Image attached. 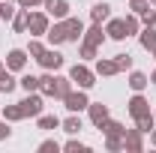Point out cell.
<instances>
[{"label": "cell", "instance_id": "cell-45", "mask_svg": "<svg viewBox=\"0 0 156 153\" xmlns=\"http://www.w3.org/2000/svg\"><path fill=\"white\" fill-rule=\"evenodd\" d=\"M150 6H156V0H150Z\"/></svg>", "mask_w": 156, "mask_h": 153}, {"label": "cell", "instance_id": "cell-25", "mask_svg": "<svg viewBox=\"0 0 156 153\" xmlns=\"http://www.w3.org/2000/svg\"><path fill=\"white\" fill-rule=\"evenodd\" d=\"M39 93L42 96H54V72L45 69V75H39Z\"/></svg>", "mask_w": 156, "mask_h": 153}, {"label": "cell", "instance_id": "cell-42", "mask_svg": "<svg viewBox=\"0 0 156 153\" xmlns=\"http://www.w3.org/2000/svg\"><path fill=\"white\" fill-rule=\"evenodd\" d=\"M150 84H156V69H153V72H150Z\"/></svg>", "mask_w": 156, "mask_h": 153}, {"label": "cell", "instance_id": "cell-40", "mask_svg": "<svg viewBox=\"0 0 156 153\" xmlns=\"http://www.w3.org/2000/svg\"><path fill=\"white\" fill-rule=\"evenodd\" d=\"M15 3H18L21 9H39L42 6V0H15Z\"/></svg>", "mask_w": 156, "mask_h": 153}, {"label": "cell", "instance_id": "cell-7", "mask_svg": "<svg viewBox=\"0 0 156 153\" xmlns=\"http://www.w3.org/2000/svg\"><path fill=\"white\" fill-rule=\"evenodd\" d=\"M42 9L51 15L54 21L66 18V15H72V6H69V0H42Z\"/></svg>", "mask_w": 156, "mask_h": 153}, {"label": "cell", "instance_id": "cell-18", "mask_svg": "<svg viewBox=\"0 0 156 153\" xmlns=\"http://www.w3.org/2000/svg\"><path fill=\"white\" fill-rule=\"evenodd\" d=\"M15 87H18V78H15V72L3 66V69H0V93H12Z\"/></svg>", "mask_w": 156, "mask_h": 153}, {"label": "cell", "instance_id": "cell-23", "mask_svg": "<svg viewBox=\"0 0 156 153\" xmlns=\"http://www.w3.org/2000/svg\"><path fill=\"white\" fill-rule=\"evenodd\" d=\"M36 126L42 129V132H54V129H60V117L57 114H39Z\"/></svg>", "mask_w": 156, "mask_h": 153}, {"label": "cell", "instance_id": "cell-9", "mask_svg": "<svg viewBox=\"0 0 156 153\" xmlns=\"http://www.w3.org/2000/svg\"><path fill=\"white\" fill-rule=\"evenodd\" d=\"M126 111L132 114V120H138V117H144V114H153V108H150V102L144 99V93H135L129 102H126Z\"/></svg>", "mask_w": 156, "mask_h": 153}, {"label": "cell", "instance_id": "cell-33", "mask_svg": "<svg viewBox=\"0 0 156 153\" xmlns=\"http://www.w3.org/2000/svg\"><path fill=\"white\" fill-rule=\"evenodd\" d=\"M15 9H18V3H12V0H0V21H12Z\"/></svg>", "mask_w": 156, "mask_h": 153}, {"label": "cell", "instance_id": "cell-29", "mask_svg": "<svg viewBox=\"0 0 156 153\" xmlns=\"http://www.w3.org/2000/svg\"><path fill=\"white\" fill-rule=\"evenodd\" d=\"M123 24H126V36H138V30H141V18H138L135 12H129V15L123 18Z\"/></svg>", "mask_w": 156, "mask_h": 153}, {"label": "cell", "instance_id": "cell-8", "mask_svg": "<svg viewBox=\"0 0 156 153\" xmlns=\"http://www.w3.org/2000/svg\"><path fill=\"white\" fill-rule=\"evenodd\" d=\"M123 150L126 153H144V132L141 129H126V135H123Z\"/></svg>", "mask_w": 156, "mask_h": 153}, {"label": "cell", "instance_id": "cell-39", "mask_svg": "<svg viewBox=\"0 0 156 153\" xmlns=\"http://www.w3.org/2000/svg\"><path fill=\"white\" fill-rule=\"evenodd\" d=\"M6 138H12V126H9V120L0 117V141H6Z\"/></svg>", "mask_w": 156, "mask_h": 153}, {"label": "cell", "instance_id": "cell-4", "mask_svg": "<svg viewBox=\"0 0 156 153\" xmlns=\"http://www.w3.org/2000/svg\"><path fill=\"white\" fill-rule=\"evenodd\" d=\"M18 105H21V111H24V120H27V117H39L42 108H45V96L39 93V90H33V93L24 96Z\"/></svg>", "mask_w": 156, "mask_h": 153}, {"label": "cell", "instance_id": "cell-6", "mask_svg": "<svg viewBox=\"0 0 156 153\" xmlns=\"http://www.w3.org/2000/svg\"><path fill=\"white\" fill-rule=\"evenodd\" d=\"M27 48H9L6 51V69H12V72H24V66H27Z\"/></svg>", "mask_w": 156, "mask_h": 153}, {"label": "cell", "instance_id": "cell-38", "mask_svg": "<svg viewBox=\"0 0 156 153\" xmlns=\"http://www.w3.org/2000/svg\"><path fill=\"white\" fill-rule=\"evenodd\" d=\"M138 18H141V27H156V9H147V12H141Z\"/></svg>", "mask_w": 156, "mask_h": 153}, {"label": "cell", "instance_id": "cell-35", "mask_svg": "<svg viewBox=\"0 0 156 153\" xmlns=\"http://www.w3.org/2000/svg\"><path fill=\"white\" fill-rule=\"evenodd\" d=\"M105 150H108V153H120V150H123V138H117V135H105Z\"/></svg>", "mask_w": 156, "mask_h": 153}, {"label": "cell", "instance_id": "cell-14", "mask_svg": "<svg viewBox=\"0 0 156 153\" xmlns=\"http://www.w3.org/2000/svg\"><path fill=\"white\" fill-rule=\"evenodd\" d=\"M84 30H87V27H84V21L81 18H75V15H66V36H69V42H81V36H84Z\"/></svg>", "mask_w": 156, "mask_h": 153}, {"label": "cell", "instance_id": "cell-3", "mask_svg": "<svg viewBox=\"0 0 156 153\" xmlns=\"http://www.w3.org/2000/svg\"><path fill=\"white\" fill-rule=\"evenodd\" d=\"M60 102H63V108H66V111H78V114H81V111H87L90 96H87V90H81V87H72V90L63 96Z\"/></svg>", "mask_w": 156, "mask_h": 153}, {"label": "cell", "instance_id": "cell-22", "mask_svg": "<svg viewBox=\"0 0 156 153\" xmlns=\"http://www.w3.org/2000/svg\"><path fill=\"white\" fill-rule=\"evenodd\" d=\"M90 18L96 21V24L108 21V18H111V6H108L105 0H102V3H93V6H90Z\"/></svg>", "mask_w": 156, "mask_h": 153}, {"label": "cell", "instance_id": "cell-36", "mask_svg": "<svg viewBox=\"0 0 156 153\" xmlns=\"http://www.w3.org/2000/svg\"><path fill=\"white\" fill-rule=\"evenodd\" d=\"M114 63L120 72H129L132 69V54H114Z\"/></svg>", "mask_w": 156, "mask_h": 153}, {"label": "cell", "instance_id": "cell-34", "mask_svg": "<svg viewBox=\"0 0 156 153\" xmlns=\"http://www.w3.org/2000/svg\"><path fill=\"white\" fill-rule=\"evenodd\" d=\"M36 150H39V153H60V150H63V144H60V141H54V138H45Z\"/></svg>", "mask_w": 156, "mask_h": 153}, {"label": "cell", "instance_id": "cell-17", "mask_svg": "<svg viewBox=\"0 0 156 153\" xmlns=\"http://www.w3.org/2000/svg\"><path fill=\"white\" fill-rule=\"evenodd\" d=\"M126 84H129L135 93H144V87L150 84V75H147V72H138V69H129V78H126Z\"/></svg>", "mask_w": 156, "mask_h": 153}, {"label": "cell", "instance_id": "cell-27", "mask_svg": "<svg viewBox=\"0 0 156 153\" xmlns=\"http://www.w3.org/2000/svg\"><path fill=\"white\" fill-rule=\"evenodd\" d=\"M18 87L24 90V93H33V90H39V75H30V72H24V75L18 78Z\"/></svg>", "mask_w": 156, "mask_h": 153}, {"label": "cell", "instance_id": "cell-5", "mask_svg": "<svg viewBox=\"0 0 156 153\" xmlns=\"http://www.w3.org/2000/svg\"><path fill=\"white\" fill-rule=\"evenodd\" d=\"M36 63L42 66V69H48V72H57V69H63L66 57H63L57 48L51 45V48H45V51H42V57H36Z\"/></svg>", "mask_w": 156, "mask_h": 153}, {"label": "cell", "instance_id": "cell-11", "mask_svg": "<svg viewBox=\"0 0 156 153\" xmlns=\"http://www.w3.org/2000/svg\"><path fill=\"white\" fill-rule=\"evenodd\" d=\"M87 114H90V123L99 129V126L111 117V111H108V105H105V102H90V105H87Z\"/></svg>", "mask_w": 156, "mask_h": 153}, {"label": "cell", "instance_id": "cell-26", "mask_svg": "<svg viewBox=\"0 0 156 153\" xmlns=\"http://www.w3.org/2000/svg\"><path fill=\"white\" fill-rule=\"evenodd\" d=\"M0 117L9 120V123H18V120H24V111H21V105L15 102V105H6V108L0 111Z\"/></svg>", "mask_w": 156, "mask_h": 153}, {"label": "cell", "instance_id": "cell-30", "mask_svg": "<svg viewBox=\"0 0 156 153\" xmlns=\"http://www.w3.org/2000/svg\"><path fill=\"white\" fill-rule=\"evenodd\" d=\"M42 51H45V45H42V36H30V42H27V54L36 60V57H42Z\"/></svg>", "mask_w": 156, "mask_h": 153}, {"label": "cell", "instance_id": "cell-20", "mask_svg": "<svg viewBox=\"0 0 156 153\" xmlns=\"http://www.w3.org/2000/svg\"><path fill=\"white\" fill-rule=\"evenodd\" d=\"M99 132H102V135H117V138H123V135H126V126H123L120 120H114V117H108V120L99 126Z\"/></svg>", "mask_w": 156, "mask_h": 153}, {"label": "cell", "instance_id": "cell-41", "mask_svg": "<svg viewBox=\"0 0 156 153\" xmlns=\"http://www.w3.org/2000/svg\"><path fill=\"white\" fill-rule=\"evenodd\" d=\"M150 144L156 147V126H153V132H150Z\"/></svg>", "mask_w": 156, "mask_h": 153}, {"label": "cell", "instance_id": "cell-32", "mask_svg": "<svg viewBox=\"0 0 156 153\" xmlns=\"http://www.w3.org/2000/svg\"><path fill=\"white\" fill-rule=\"evenodd\" d=\"M63 150H66V153H90V147H87L84 141H78L75 135H72V138H69V141L63 144Z\"/></svg>", "mask_w": 156, "mask_h": 153}, {"label": "cell", "instance_id": "cell-12", "mask_svg": "<svg viewBox=\"0 0 156 153\" xmlns=\"http://www.w3.org/2000/svg\"><path fill=\"white\" fill-rule=\"evenodd\" d=\"M93 72H96V78H111V75H120V69H117L114 57H96V66H93Z\"/></svg>", "mask_w": 156, "mask_h": 153}, {"label": "cell", "instance_id": "cell-44", "mask_svg": "<svg viewBox=\"0 0 156 153\" xmlns=\"http://www.w3.org/2000/svg\"><path fill=\"white\" fill-rule=\"evenodd\" d=\"M3 66H6V63H3V60H0V69H3Z\"/></svg>", "mask_w": 156, "mask_h": 153}, {"label": "cell", "instance_id": "cell-1", "mask_svg": "<svg viewBox=\"0 0 156 153\" xmlns=\"http://www.w3.org/2000/svg\"><path fill=\"white\" fill-rule=\"evenodd\" d=\"M51 27V15L45 9H30L27 12V33L30 36H45Z\"/></svg>", "mask_w": 156, "mask_h": 153}, {"label": "cell", "instance_id": "cell-28", "mask_svg": "<svg viewBox=\"0 0 156 153\" xmlns=\"http://www.w3.org/2000/svg\"><path fill=\"white\" fill-rule=\"evenodd\" d=\"M78 57L84 60V63H87V60H96L99 57V48L90 45V42H81V45H78Z\"/></svg>", "mask_w": 156, "mask_h": 153}, {"label": "cell", "instance_id": "cell-37", "mask_svg": "<svg viewBox=\"0 0 156 153\" xmlns=\"http://www.w3.org/2000/svg\"><path fill=\"white\" fill-rule=\"evenodd\" d=\"M147 9H150V0H129V12L141 15V12H147Z\"/></svg>", "mask_w": 156, "mask_h": 153}, {"label": "cell", "instance_id": "cell-15", "mask_svg": "<svg viewBox=\"0 0 156 153\" xmlns=\"http://www.w3.org/2000/svg\"><path fill=\"white\" fill-rule=\"evenodd\" d=\"M105 33H108V39H114V42H123L126 39V24H123V18H108L105 21Z\"/></svg>", "mask_w": 156, "mask_h": 153}, {"label": "cell", "instance_id": "cell-16", "mask_svg": "<svg viewBox=\"0 0 156 153\" xmlns=\"http://www.w3.org/2000/svg\"><path fill=\"white\" fill-rule=\"evenodd\" d=\"M60 129H63L66 135H78L81 129H84V120L78 117V111H69L66 120H60Z\"/></svg>", "mask_w": 156, "mask_h": 153}, {"label": "cell", "instance_id": "cell-21", "mask_svg": "<svg viewBox=\"0 0 156 153\" xmlns=\"http://www.w3.org/2000/svg\"><path fill=\"white\" fill-rule=\"evenodd\" d=\"M138 42H141L144 51H153L156 48V27H141L138 30Z\"/></svg>", "mask_w": 156, "mask_h": 153}, {"label": "cell", "instance_id": "cell-43", "mask_svg": "<svg viewBox=\"0 0 156 153\" xmlns=\"http://www.w3.org/2000/svg\"><path fill=\"white\" fill-rule=\"evenodd\" d=\"M150 57H153V60H156V48H153V51H150Z\"/></svg>", "mask_w": 156, "mask_h": 153}, {"label": "cell", "instance_id": "cell-13", "mask_svg": "<svg viewBox=\"0 0 156 153\" xmlns=\"http://www.w3.org/2000/svg\"><path fill=\"white\" fill-rule=\"evenodd\" d=\"M105 39H108V33H105V27L93 21V24H90V27L84 30V36H81V42H90V45H96V48H99V45H102Z\"/></svg>", "mask_w": 156, "mask_h": 153}, {"label": "cell", "instance_id": "cell-10", "mask_svg": "<svg viewBox=\"0 0 156 153\" xmlns=\"http://www.w3.org/2000/svg\"><path fill=\"white\" fill-rule=\"evenodd\" d=\"M45 39L57 48V45H63V42H69V36H66V18H60V21H54L51 27H48V33H45Z\"/></svg>", "mask_w": 156, "mask_h": 153}, {"label": "cell", "instance_id": "cell-46", "mask_svg": "<svg viewBox=\"0 0 156 153\" xmlns=\"http://www.w3.org/2000/svg\"><path fill=\"white\" fill-rule=\"evenodd\" d=\"M153 114H156V105H153Z\"/></svg>", "mask_w": 156, "mask_h": 153}, {"label": "cell", "instance_id": "cell-31", "mask_svg": "<svg viewBox=\"0 0 156 153\" xmlns=\"http://www.w3.org/2000/svg\"><path fill=\"white\" fill-rule=\"evenodd\" d=\"M135 126H138L144 135H150V132H153V126H156V114H144V117H138Z\"/></svg>", "mask_w": 156, "mask_h": 153}, {"label": "cell", "instance_id": "cell-2", "mask_svg": "<svg viewBox=\"0 0 156 153\" xmlns=\"http://www.w3.org/2000/svg\"><path fill=\"white\" fill-rule=\"evenodd\" d=\"M69 78H72V84L81 87V90H90V87L96 84V72H93L87 63H75V66H69Z\"/></svg>", "mask_w": 156, "mask_h": 153}, {"label": "cell", "instance_id": "cell-19", "mask_svg": "<svg viewBox=\"0 0 156 153\" xmlns=\"http://www.w3.org/2000/svg\"><path fill=\"white\" fill-rule=\"evenodd\" d=\"M72 87H75V84H72L69 75H57V72H54V99H63Z\"/></svg>", "mask_w": 156, "mask_h": 153}, {"label": "cell", "instance_id": "cell-24", "mask_svg": "<svg viewBox=\"0 0 156 153\" xmlns=\"http://www.w3.org/2000/svg\"><path fill=\"white\" fill-rule=\"evenodd\" d=\"M27 12H30V9H15V15H12V30H15V33H27Z\"/></svg>", "mask_w": 156, "mask_h": 153}]
</instances>
